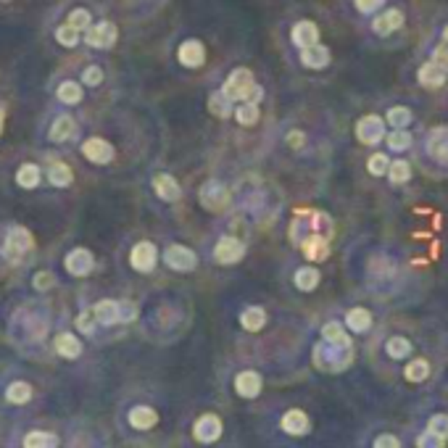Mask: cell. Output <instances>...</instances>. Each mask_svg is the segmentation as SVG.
Returning a JSON list of instances; mask_svg holds the SVG:
<instances>
[{
    "label": "cell",
    "instance_id": "1",
    "mask_svg": "<svg viewBox=\"0 0 448 448\" xmlns=\"http://www.w3.org/2000/svg\"><path fill=\"white\" fill-rule=\"evenodd\" d=\"M222 92L232 101V103H235V101H253V103H259V101H261V95H264L261 87L253 82L250 69H245V66L235 69V71L227 77Z\"/></svg>",
    "mask_w": 448,
    "mask_h": 448
},
{
    "label": "cell",
    "instance_id": "2",
    "mask_svg": "<svg viewBox=\"0 0 448 448\" xmlns=\"http://www.w3.org/2000/svg\"><path fill=\"white\" fill-rule=\"evenodd\" d=\"M198 200H200V206L211 214H222L227 206H230V200H232V193H230V187L219 180H211L200 187V193H198Z\"/></svg>",
    "mask_w": 448,
    "mask_h": 448
},
{
    "label": "cell",
    "instance_id": "3",
    "mask_svg": "<svg viewBox=\"0 0 448 448\" xmlns=\"http://www.w3.org/2000/svg\"><path fill=\"white\" fill-rule=\"evenodd\" d=\"M32 250V235L26 232L24 227H13L11 232H8V240H6V245H3V253H6V259L8 261H21L26 253Z\"/></svg>",
    "mask_w": 448,
    "mask_h": 448
},
{
    "label": "cell",
    "instance_id": "4",
    "mask_svg": "<svg viewBox=\"0 0 448 448\" xmlns=\"http://www.w3.org/2000/svg\"><path fill=\"white\" fill-rule=\"evenodd\" d=\"M117 37H119V29H117V24H111V21L90 24L87 29H85V40H87V45L101 48V51L114 48V45H117Z\"/></svg>",
    "mask_w": 448,
    "mask_h": 448
},
{
    "label": "cell",
    "instance_id": "5",
    "mask_svg": "<svg viewBox=\"0 0 448 448\" xmlns=\"http://www.w3.org/2000/svg\"><path fill=\"white\" fill-rule=\"evenodd\" d=\"M164 261L174 272H193L198 266V256L190 248H184V245H169V248L164 250Z\"/></svg>",
    "mask_w": 448,
    "mask_h": 448
},
{
    "label": "cell",
    "instance_id": "6",
    "mask_svg": "<svg viewBox=\"0 0 448 448\" xmlns=\"http://www.w3.org/2000/svg\"><path fill=\"white\" fill-rule=\"evenodd\" d=\"M245 256V245L237 240V237H230L224 235L219 237V243H216V250H214V259L219 264H235L240 261Z\"/></svg>",
    "mask_w": 448,
    "mask_h": 448
},
{
    "label": "cell",
    "instance_id": "7",
    "mask_svg": "<svg viewBox=\"0 0 448 448\" xmlns=\"http://www.w3.org/2000/svg\"><path fill=\"white\" fill-rule=\"evenodd\" d=\"M82 153L92 164H108V161H114V145L103 137H90L82 143Z\"/></svg>",
    "mask_w": 448,
    "mask_h": 448
},
{
    "label": "cell",
    "instance_id": "8",
    "mask_svg": "<svg viewBox=\"0 0 448 448\" xmlns=\"http://www.w3.org/2000/svg\"><path fill=\"white\" fill-rule=\"evenodd\" d=\"M356 135H359V140L367 145H374L380 143L382 137H385V124H382L380 117H364L359 124H356Z\"/></svg>",
    "mask_w": 448,
    "mask_h": 448
},
{
    "label": "cell",
    "instance_id": "9",
    "mask_svg": "<svg viewBox=\"0 0 448 448\" xmlns=\"http://www.w3.org/2000/svg\"><path fill=\"white\" fill-rule=\"evenodd\" d=\"M66 272L74 277H85L92 272V266H95V259H92V253L87 248H74L69 256H66Z\"/></svg>",
    "mask_w": 448,
    "mask_h": 448
},
{
    "label": "cell",
    "instance_id": "10",
    "mask_svg": "<svg viewBox=\"0 0 448 448\" xmlns=\"http://www.w3.org/2000/svg\"><path fill=\"white\" fill-rule=\"evenodd\" d=\"M193 435H196L200 443H214V440H219V435H222V420H219L216 414H203V417L196 422Z\"/></svg>",
    "mask_w": 448,
    "mask_h": 448
},
{
    "label": "cell",
    "instance_id": "11",
    "mask_svg": "<svg viewBox=\"0 0 448 448\" xmlns=\"http://www.w3.org/2000/svg\"><path fill=\"white\" fill-rule=\"evenodd\" d=\"M180 64L187 66V69H198V66H203L206 61V48H203V42L200 40H184L182 45H180Z\"/></svg>",
    "mask_w": 448,
    "mask_h": 448
},
{
    "label": "cell",
    "instance_id": "12",
    "mask_svg": "<svg viewBox=\"0 0 448 448\" xmlns=\"http://www.w3.org/2000/svg\"><path fill=\"white\" fill-rule=\"evenodd\" d=\"M156 259H158V253H156V245H153V243H137L130 253L132 266H135L137 272H143V275L156 266Z\"/></svg>",
    "mask_w": 448,
    "mask_h": 448
},
{
    "label": "cell",
    "instance_id": "13",
    "mask_svg": "<svg viewBox=\"0 0 448 448\" xmlns=\"http://www.w3.org/2000/svg\"><path fill=\"white\" fill-rule=\"evenodd\" d=\"M282 430L288 435H293V438H301V435H306L309 430H311V422H309V414L306 411H301V408H290L288 414L282 417Z\"/></svg>",
    "mask_w": 448,
    "mask_h": 448
},
{
    "label": "cell",
    "instance_id": "14",
    "mask_svg": "<svg viewBox=\"0 0 448 448\" xmlns=\"http://www.w3.org/2000/svg\"><path fill=\"white\" fill-rule=\"evenodd\" d=\"M235 390L243 395V398H256V395L261 393V374L253 372V369L240 372L235 377Z\"/></svg>",
    "mask_w": 448,
    "mask_h": 448
},
{
    "label": "cell",
    "instance_id": "15",
    "mask_svg": "<svg viewBox=\"0 0 448 448\" xmlns=\"http://www.w3.org/2000/svg\"><path fill=\"white\" fill-rule=\"evenodd\" d=\"M153 190L164 200H180L182 198V187H180V182L171 174H156L153 177Z\"/></svg>",
    "mask_w": 448,
    "mask_h": 448
},
{
    "label": "cell",
    "instance_id": "16",
    "mask_svg": "<svg viewBox=\"0 0 448 448\" xmlns=\"http://www.w3.org/2000/svg\"><path fill=\"white\" fill-rule=\"evenodd\" d=\"M301 64L309 66V69H325L329 64V48L319 45V42L301 48Z\"/></svg>",
    "mask_w": 448,
    "mask_h": 448
},
{
    "label": "cell",
    "instance_id": "17",
    "mask_svg": "<svg viewBox=\"0 0 448 448\" xmlns=\"http://www.w3.org/2000/svg\"><path fill=\"white\" fill-rule=\"evenodd\" d=\"M290 37H293V42H295L298 48H309V45L319 42V26H316L314 21H298V24L293 26Z\"/></svg>",
    "mask_w": 448,
    "mask_h": 448
},
{
    "label": "cell",
    "instance_id": "18",
    "mask_svg": "<svg viewBox=\"0 0 448 448\" xmlns=\"http://www.w3.org/2000/svg\"><path fill=\"white\" fill-rule=\"evenodd\" d=\"M446 69L443 66H438L435 61H430V64H424L420 69V85L422 87H430V90H435V87H443L446 85Z\"/></svg>",
    "mask_w": 448,
    "mask_h": 448
},
{
    "label": "cell",
    "instance_id": "19",
    "mask_svg": "<svg viewBox=\"0 0 448 448\" xmlns=\"http://www.w3.org/2000/svg\"><path fill=\"white\" fill-rule=\"evenodd\" d=\"M398 26H404V13L398 11V8H390V11L380 13V16L372 21V29H374L377 35H393Z\"/></svg>",
    "mask_w": 448,
    "mask_h": 448
},
{
    "label": "cell",
    "instance_id": "20",
    "mask_svg": "<svg viewBox=\"0 0 448 448\" xmlns=\"http://www.w3.org/2000/svg\"><path fill=\"white\" fill-rule=\"evenodd\" d=\"M74 135H77V121L71 117H61L53 121L51 140H55V143H66V140H71Z\"/></svg>",
    "mask_w": 448,
    "mask_h": 448
},
{
    "label": "cell",
    "instance_id": "21",
    "mask_svg": "<svg viewBox=\"0 0 448 448\" xmlns=\"http://www.w3.org/2000/svg\"><path fill=\"white\" fill-rule=\"evenodd\" d=\"M158 422V414L150 406H135L130 411V424L135 430H150Z\"/></svg>",
    "mask_w": 448,
    "mask_h": 448
},
{
    "label": "cell",
    "instance_id": "22",
    "mask_svg": "<svg viewBox=\"0 0 448 448\" xmlns=\"http://www.w3.org/2000/svg\"><path fill=\"white\" fill-rule=\"evenodd\" d=\"M92 316L101 322V325H117L119 322V301H98L92 309Z\"/></svg>",
    "mask_w": 448,
    "mask_h": 448
},
{
    "label": "cell",
    "instance_id": "23",
    "mask_svg": "<svg viewBox=\"0 0 448 448\" xmlns=\"http://www.w3.org/2000/svg\"><path fill=\"white\" fill-rule=\"evenodd\" d=\"M240 325L248 329V332H259V329H264V325H266V311H264L261 306H248V309L240 314Z\"/></svg>",
    "mask_w": 448,
    "mask_h": 448
},
{
    "label": "cell",
    "instance_id": "24",
    "mask_svg": "<svg viewBox=\"0 0 448 448\" xmlns=\"http://www.w3.org/2000/svg\"><path fill=\"white\" fill-rule=\"evenodd\" d=\"M55 351H58V356H64V359H77L82 354V343L71 332H64V335L55 338Z\"/></svg>",
    "mask_w": 448,
    "mask_h": 448
},
{
    "label": "cell",
    "instance_id": "25",
    "mask_svg": "<svg viewBox=\"0 0 448 448\" xmlns=\"http://www.w3.org/2000/svg\"><path fill=\"white\" fill-rule=\"evenodd\" d=\"M301 248H303V253H306V256L311 259V261H322V259H327V256H329L327 240H325V237H319V235L309 237V240L303 243Z\"/></svg>",
    "mask_w": 448,
    "mask_h": 448
},
{
    "label": "cell",
    "instance_id": "26",
    "mask_svg": "<svg viewBox=\"0 0 448 448\" xmlns=\"http://www.w3.org/2000/svg\"><path fill=\"white\" fill-rule=\"evenodd\" d=\"M345 325H348V329H354V332H367V329L372 327V314H369L367 309L356 306V309H351L348 316H345Z\"/></svg>",
    "mask_w": 448,
    "mask_h": 448
},
{
    "label": "cell",
    "instance_id": "27",
    "mask_svg": "<svg viewBox=\"0 0 448 448\" xmlns=\"http://www.w3.org/2000/svg\"><path fill=\"white\" fill-rule=\"evenodd\" d=\"M209 111L214 114V117L227 119L230 114H232V101H230L222 90L211 92V95H209Z\"/></svg>",
    "mask_w": 448,
    "mask_h": 448
},
{
    "label": "cell",
    "instance_id": "28",
    "mask_svg": "<svg viewBox=\"0 0 448 448\" xmlns=\"http://www.w3.org/2000/svg\"><path fill=\"white\" fill-rule=\"evenodd\" d=\"M295 288L303 290V293H309V290H314L316 285H319V269H314V266H303V269H298L295 272Z\"/></svg>",
    "mask_w": 448,
    "mask_h": 448
},
{
    "label": "cell",
    "instance_id": "29",
    "mask_svg": "<svg viewBox=\"0 0 448 448\" xmlns=\"http://www.w3.org/2000/svg\"><path fill=\"white\" fill-rule=\"evenodd\" d=\"M16 182H19V187H24V190L37 187V184H40V169L35 166V164H24V166H19V171H16Z\"/></svg>",
    "mask_w": 448,
    "mask_h": 448
},
{
    "label": "cell",
    "instance_id": "30",
    "mask_svg": "<svg viewBox=\"0 0 448 448\" xmlns=\"http://www.w3.org/2000/svg\"><path fill=\"white\" fill-rule=\"evenodd\" d=\"M48 180H51L55 187H69L71 180H74V171H71V166H66V164H51Z\"/></svg>",
    "mask_w": 448,
    "mask_h": 448
},
{
    "label": "cell",
    "instance_id": "31",
    "mask_svg": "<svg viewBox=\"0 0 448 448\" xmlns=\"http://www.w3.org/2000/svg\"><path fill=\"white\" fill-rule=\"evenodd\" d=\"M24 446L26 448H53L58 446V438L53 433H42V430H35L24 438Z\"/></svg>",
    "mask_w": 448,
    "mask_h": 448
},
{
    "label": "cell",
    "instance_id": "32",
    "mask_svg": "<svg viewBox=\"0 0 448 448\" xmlns=\"http://www.w3.org/2000/svg\"><path fill=\"white\" fill-rule=\"evenodd\" d=\"M322 335H325V341L338 343V345H345V348H351V338L345 335V329H343L338 322H327V325L322 327Z\"/></svg>",
    "mask_w": 448,
    "mask_h": 448
},
{
    "label": "cell",
    "instance_id": "33",
    "mask_svg": "<svg viewBox=\"0 0 448 448\" xmlns=\"http://www.w3.org/2000/svg\"><path fill=\"white\" fill-rule=\"evenodd\" d=\"M55 95H58L61 103L74 105L82 101V87H79L77 82H64V85H58V92H55Z\"/></svg>",
    "mask_w": 448,
    "mask_h": 448
},
{
    "label": "cell",
    "instance_id": "34",
    "mask_svg": "<svg viewBox=\"0 0 448 448\" xmlns=\"http://www.w3.org/2000/svg\"><path fill=\"white\" fill-rule=\"evenodd\" d=\"M385 174L390 177V182L393 184H404V182H408V177H411V166H408L406 161H390V166H388Z\"/></svg>",
    "mask_w": 448,
    "mask_h": 448
},
{
    "label": "cell",
    "instance_id": "35",
    "mask_svg": "<svg viewBox=\"0 0 448 448\" xmlns=\"http://www.w3.org/2000/svg\"><path fill=\"white\" fill-rule=\"evenodd\" d=\"M385 119L390 121V127H393V130H406V124L411 121V111H408L406 105H393Z\"/></svg>",
    "mask_w": 448,
    "mask_h": 448
},
{
    "label": "cell",
    "instance_id": "36",
    "mask_svg": "<svg viewBox=\"0 0 448 448\" xmlns=\"http://www.w3.org/2000/svg\"><path fill=\"white\" fill-rule=\"evenodd\" d=\"M6 398H8L11 404H26V401L32 398V388H29L26 382H11L8 390H6Z\"/></svg>",
    "mask_w": 448,
    "mask_h": 448
},
{
    "label": "cell",
    "instance_id": "37",
    "mask_svg": "<svg viewBox=\"0 0 448 448\" xmlns=\"http://www.w3.org/2000/svg\"><path fill=\"white\" fill-rule=\"evenodd\" d=\"M235 119L243 124V127H253L256 121H259V105L248 101V103H243L240 108L235 111Z\"/></svg>",
    "mask_w": 448,
    "mask_h": 448
},
{
    "label": "cell",
    "instance_id": "38",
    "mask_svg": "<svg viewBox=\"0 0 448 448\" xmlns=\"http://www.w3.org/2000/svg\"><path fill=\"white\" fill-rule=\"evenodd\" d=\"M427 374H430V364H427L424 359H417V361H411V364L406 367V380L408 382L427 380Z\"/></svg>",
    "mask_w": 448,
    "mask_h": 448
},
{
    "label": "cell",
    "instance_id": "39",
    "mask_svg": "<svg viewBox=\"0 0 448 448\" xmlns=\"http://www.w3.org/2000/svg\"><path fill=\"white\" fill-rule=\"evenodd\" d=\"M385 351L393 356V359H406L411 354V343L406 338H390V341L385 343Z\"/></svg>",
    "mask_w": 448,
    "mask_h": 448
},
{
    "label": "cell",
    "instance_id": "40",
    "mask_svg": "<svg viewBox=\"0 0 448 448\" xmlns=\"http://www.w3.org/2000/svg\"><path fill=\"white\" fill-rule=\"evenodd\" d=\"M66 24H71L77 32H85V29L92 24V16L87 8H74V11L69 13V21H66Z\"/></svg>",
    "mask_w": 448,
    "mask_h": 448
},
{
    "label": "cell",
    "instance_id": "41",
    "mask_svg": "<svg viewBox=\"0 0 448 448\" xmlns=\"http://www.w3.org/2000/svg\"><path fill=\"white\" fill-rule=\"evenodd\" d=\"M55 40H58L61 45H66V48H74L79 42V32L71 24H61L55 29Z\"/></svg>",
    "mask_w": 448,
    "mask_h": 448
},
{
    "label": "cell",
    "instance_id": "42",
    "mask_svg": "<svg viewBox=\"0 0 448 448\" xmlns=\"http://www.w3.org/2000/svg\"><path fill=\"white\" fill-rule=\"evenodd\" d=\"M427 433L438 435L443 443L448 440V414H435L433 420H430V424H427Z\"/></svg>",
    "mask_w": 448,
    "mask_h": 448
},
{
    "label": "cell",
    "instance_id": "43",
    "mask_svg": "<svg viewBox=\"0 0 448 448\" xmlns=\"http://www.w3.org/2000/svg\"><path fill=\"white\" fill-rule=\"evenodd\" d=\"M388 145H390V150H406V148H411V135L406 130H393L388 135Z\"/></svg>",
    "mask_w": 448,
    "mask_h": 448
},
{
    "label": "cell",
    "instance_id": "44",
    "mask_svg": "<svg viewBox=\"0 0 448 448\" xmlns=\"http://www.w3.org/2000/svg\"><path fill=\"white\" fill-rule=\"evenodd\" d=\"M388 166H390V158L385 156V153H374L367 164L369 174H374V177H382V174L388 171Z\"/></svg>",
    "mask_w": 448,
    "mask_h": 448
},
{
    "label": "cell",
    "instance_id": "45",
    "mask_svg": "<svg viewBox=\"0 0 448 448\" xmlns=\"http://www.w3.org/2000/svg\"><path fill=\"white\" fill-rule=\"evenodd\" d=\"M82 82H85L87 87L101 85V82H103V69H101V66H87V69L82 71Z\"/></svg>",
    "mask_w": 448,
    "mask_h": 448
},
{
    "label": "cell",
    "instance_id": "46",
    "mask_svg": "<svg viewBox=\"0 0 448 448\" xmlns=\"http://www.w3.org/2000/svg\"><path fill=\"white\" fill-rule=\"evenodd\" d=\"M137 319V306L132 301H119V322H132Z\"/></svg>",
    "mask_w": 448,
    "mask_h": 448
},
{
    "label": "cell",
    "instance_id": "47",
    "mask_svg": "<svg viewBox=\"0 0 448 448\" xmlns=\"http://www.w3.org/2000/svg\"><path fill=\"white\" fill-rule=\"evenodd\" d=\"M430 153H433L435 158H440V161H446L448 164V135H446V140H430Z\"/></svg>",
    "mask_w": 448,
    "mask_h": 448
},
{
    "label": "cell",
    "instance_id": "48",
    "mask_svg": "<svg viewBox=\"0 0 448 448\" xmlns=\"http://www.w3.org/2000/svg\"><path fill=\"white\" fill-rule=\"evenodd\" d=\"M53 285H55V277L51 272H37L35 275V288L37 290H51Z\"/></svg>",
    "mask_w": 448,
    "mask_h": 448
},
{
    "label": "cell",
    "instance_id": "49",
    "mask_svg": "<svg viewBox=\"0 0 448 448\" xmlns=\"http://www.w3.org/2000/svg\"><path fill=\"white\" fill-rule=\"evenodd\" d=\"M354 3H356V8H359L361 13H374L382 3H385V0H354Z\"/></svg>",
    "mask_w": 448,
    "mask_h": 448
},
{
    "label": "cell",
    "instance_id": "50",
    "mask_svg": "<svg viewBox=\"0 0 448 448\" xmlns=\"http://www.w3.org/2000/svg\"><path fill=\"white\" fill-rule=\"evenodd\" d=\"M374 446H377V448H398V446H401V440H398V438H393V435H380V438L374 440Z\"/></svg>",
    "mask_w": 448,
    "mask_h": 448
},
{
    "label": "cell",
    "instance_id": "51",
    "mask_svg": "<svg viewBox=\"0 0 448 448\" xmlns=\"http://www.w3.org/2000/svg\"><path fill=\"white\" fill-rule=\"evenodd\" d=\"M435 58V64L438 66H443V69H446V74H448V48L446 45H440V48H435V53H433Z\"/></svg>",
    "mask_w": 448,
    "mask_h": 448
},
{
    "label": "cell",
    "instance_id": "52",
    "mask_svg": "<svg viewBox=\"0 0 448 448\" xmlns=\"http://www.w3.org/2000/svg\"><path fill=\"white\" fill-rule=\"evenodd\" d=\"M303 140H306V135H303V132H298V130H293L288 135V145H290V148H303Z\"/></svg>",
    "mask_w": 448,
    "mask_h": 448
},
{
    "label": "cell",
    "instance_id": "53",
    "mask_svg": "<svg viewBox=\"0 0 448 448\" xmlns=\"http://www.w3.org/2000/svg\"><path fill=\"white\" fill-rule=\"evenodd\" d=\"M420 446H443V440H440L438 435H433V433H424L420 438Z\"/></svg>",
    "mask_w": 448,
    "mask_h": 448
},
{
    "label": "cell",
    "instance_id": "54",
    "mask_svg": "<svg viewBox=\"0 0 448 448\" xmlns=\"http://www.w3.org/2000/svg\"><path fill=\"white\" fill-rule=\"evenodd\" d=\"M77 325H79V329H82V332H92V316L82 314L77 319Z\"/></svg>",
    "mask_w": 448,
    "mask_h": 448
},
{
    "label": "cell",
    "instance_id": "55",
    "mask_svg": "<svg viewBox=\"0 0 448 448\" xmlns=\"http://www.w3.org/2000/svg\"><path fill=\"white\" fill-rule=\"evenodd\" d=\"M443 40H446V45H448V26L443 29Z\"/></svg>",
    "mask_w": 448,
    "mask_h": 448
}]
</instances>
